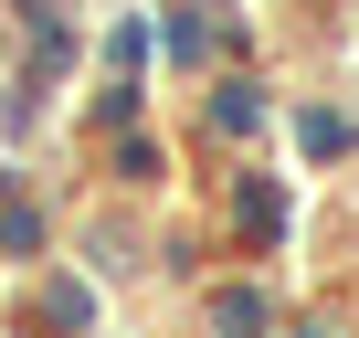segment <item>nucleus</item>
I'll return each instance as SVG.
<instances>
[{"instance_id":"nucleus-1","label":"nucleus","mask_w":359,"mask_h":338,"mask_svg":"<svg viewBox=\"0 0 359 338\" xmlns=\"http://www.w3.org/2000/svg\"><path fill=\"white\" fill-rule=\"evenodd\" d=\"M212 327H222V338H254V327H264V296H254V285H222V296H212Z\"/></svg>"},{"instance_id":"nucleus-2","label":"nucleus","mask_w":359,"mask_h":338,"mask_svg":"<svg viewBox=\"0 0 359 338\" xmlns=\"http://www.w3.org/2000/svg\"><path fill=\"white\" fill-rule=\"evenodd\" d=\"M43 306H53V327H85V317H95V296H85V285H53Z\"/></svg>"}]
</instances>
